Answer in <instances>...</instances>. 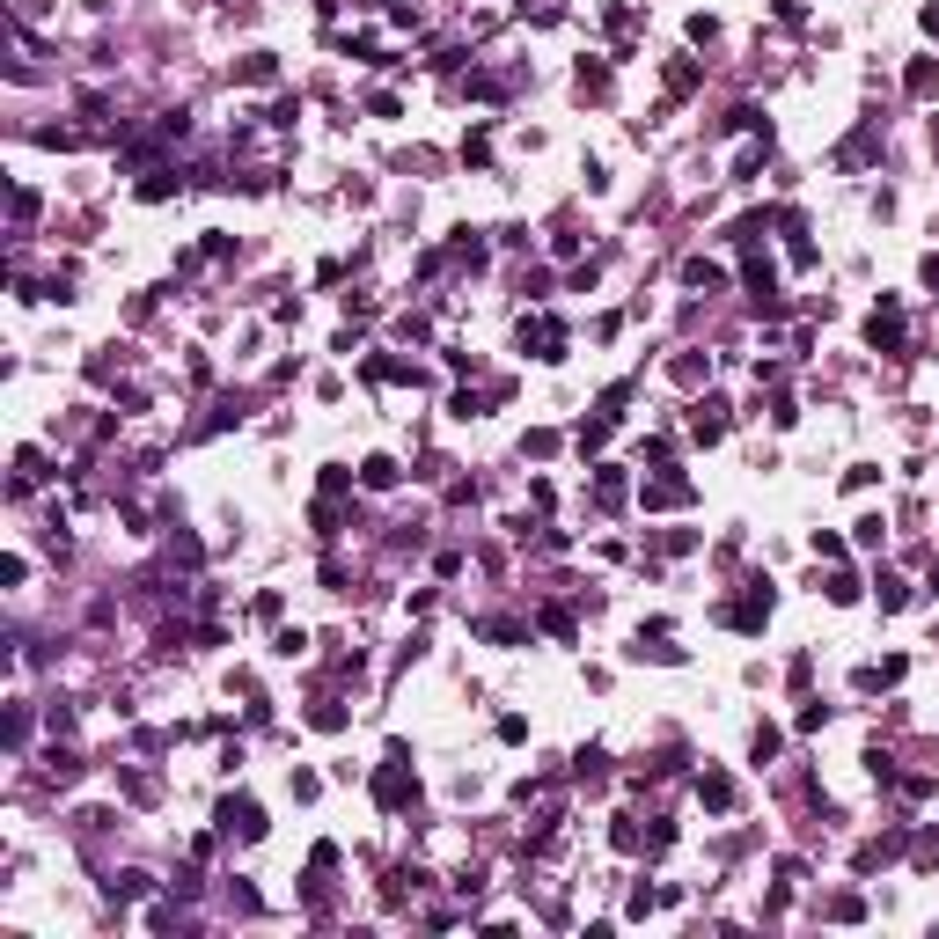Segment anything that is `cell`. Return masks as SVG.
<instances>
[{
	"label": "cell",
	"mask_w": 939,
	"mask_h": 939,
	"mask_svg": "<svg viewBox=\"0 0 939 939\" xmlns=\"http://www.w3.org/2000/svg\"><path fill=\"white\" fill-rule=\"evenodd\" d=\"M220 830H235V837H264L257 800H228V807H220Z\"/></svg>",
	"instance_id": "1"
},
{
	"label": "cell",
	"mask_w": 939,
	"mask_h": 939,
	"mask_svg": "<svg viewBox=\"0 0 939 939\" xmlns=\"http://www.w3.org/2000/svg\"><path fill=\"white\" fill-rule=\"evenodd\" d=\"M704 807H720V815H727V807H734V786H727V778H720V770H704Z\"/></svg>",
	"instance_id": "3"
},
{
	"label": "cell",
	"mask_w": 939,
	"mask_h": 939,
	"mask_svg": "<svg viewBox=\"0 0 939 939\" xmlns=\"http://www.w3.org/2000/svg\"><path fill=\"white\" fill-rule=\"evenodd\" d=\"M932 88H939V67L917 60V67H910V96H932Z\"/></svg>",
	"instance_id": "4"
},
{
	"label": "cell",
	"mask_w": 939,
	"mask_h": 939,
	"mask_svg": "<svg viewBox=\"0 0 939 939\" xmlns=\"http://www.w3.org/2000/svg\"><path fill=\"white\" fill-rule=\"evenodd\" d=\"M360 484H367V492H390V484H397V463H390V456H367V463H360Z\"/></svg>",
	"instance_id": "2"
}]
</instances>
